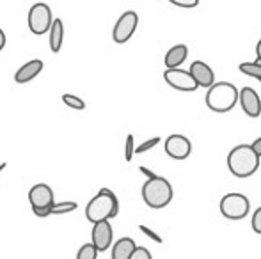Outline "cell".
Instances as JSON below:
<instances>
[{"label":"cell","mask_w":261,"mask_h":259,"mask_svg":"<svg viewBox=\"0 0 261 259\" xmlns=\"http://www.w3.org/2000/svg\"><path fill=\"white\" fill-rule=\"evenodd\" d=\"M259 160L251 144H238L227 155V167L233 176L251 178L259 169Z\"/></svg>","instance_id":"obj_1"},{"label":"cell","mask_w":261,"mask_h":259,"mask_svg":"<svg viewBox=\"0 0 261 259\" xmlns=\"http://www.w3.org/2000/svg\"><path fill=\"white\" fill-rule=\"evenodd\" d=\"M119 213V200L110 188H101L93 199L87 203L86 217L89 222H101L116 218Z\"/></svg>","instance_id":"obj_2"},{"label":"cell","mask_w":261,"mask_h":259,"mask_svg":"<svg viewBox=\"0 0 261 259\" xmlns=\"http://www.w3.org/2000/svg\"><path fill=\"white\" fill-rule=\"evenodd\" d=\"M206 107L217 114L233 110L238 103V89L231 82H215L206 91Z\"/></svg>","instance_id":"obj_3"},{"label":"cell","mask_w":261,"mask_h":259,"mask_svg":"<svg viewBox=\"0 0 261 259\" xmlns=\"http://www.w3.org/2000/svg\"><path fill=\"white\" fill-rule=\"evenodd\" d=\"M172 185L165 178L155 176L142 185V199L153 210H162L172 200Z\"/></svg>","instance_id":"obj_4"},{"label":"cell","mask_w":261,"mask_h":259,"mask_svg":"<svg viewBox=\"0 0 261 259\" xmlns=\"http://www.w3.org/2000/svg\"><path fill=\"white\" fill-rule=\"evenodd\" d=\"M219 210L222 213V217L229 218V220H242V218H245L249 215L251 203H249L247 195L231 192V194H226L220 199Z\"/></svg>","instance_id":"obj_5"},{"label":"cell","mask_w":261,"mask_h":259,"mask_svg":"<svg viewBox=\"0 0 261 259\" xmlns=\"http://www.w3.org/2000/svg\"><path fill=\"white\" fill-rule=\"evenodd\" d=\"M52 21H54V14L48 4L38 2L29 9L27 23L32 34H36V36L46 34V32L50 31V27H52Z\"/></svg>","instance_id":"obj_6"},{"label":"cell","mask_w":261,"mask_h":259,"mask_svg":"<svg viewBox=\"0 0 261 259\" xmlns=\"http://www.w3.org/2000/svg\"><path fill=\"white\" fill-rule=\"evenodd\" d=\"M139 25V14L135 11H126L119 16V20L116 21L112 31V39L117 45H124L126 41H130V38L135 34Z\"/></svg>","instance_id":"obj_7"},{"label":"cell","mask_w":261,"mask_h":259,"mask_svg":"<svg viewBox=\"0 0 261 259\" xmlns=\"http://www.w3.org/2000/svg\"><path fill=\"white\" fill-rule=\"evenodd\" d=\"M164 80L176 91H181V93H192L197 89V83L194 82L192 75L185 69L179 68H171L164 71Z\"/></svg>","instance_id":"obj_8"},{"label":"cell","mask_w":261,"mask_h":259,"mask_svg":"<svg viewBox=\"0 0 261 259\" xmlns=\"http://www.w3.org/2000/svg\"><path fill=\"white\" fill-rule=\"evenodd\" d=\"M167 156H171L172 160H187L192 153V144L185 135L179 133H172L165 138V146H164Z\"/></svg>","instance_id":"obj_9"},{"label":"cell","mask_w":261,"mask_h":259,"mask_svg":"<svg viewBox=\"0 0 261 259\" xmlns=\"http://www.w3.org/2000/svg\"><path fill=\"white\" fill-rule=\"evenodd\" d=\"M114 242V229L110 225V220L94 222L93 231H91V243L96 247L98 252H105L112 247Z\"/></svg>","instance_id":"obj_10"},{"label":"cell","mask_w":261,"mask_h":259,"mask_svg":"<svg viewBox=\"0 0 261 259\" xmlns=\"http://www.w3.org/2000/svg\"><path fill=\"white\" fill-rule=\"evenodd\" d=\"M29 203L32 210H52L55 199L54 190L45 183H38L29 190Z\"/></svg>","instance_id":"obj_11"},{"label":"cell","mask_w":261,"mask_h":259,"mask_svg":"<svg viewBox=\"0 0 261 259\" xmlns=\"http://www.w3.org/2000/svg\"><path fill=\"white\" fill-rule=\"evenodd\" d=\"M238 103H240L242 110L249 116V118L256 119L261 116V100L259 94L256 93L252 87H244L238 91Z\"/></svg>","instance_id":"obj_12"},{"label":"cell","mask_w":261,"mask_h":259,"mask_svg":"<svg viewBox=\"0 0 261 259\" xmlns=\"http://www.w3.org/2000/svg\"><path fill=\"white\" fill-rule=\"evenodd\" d=\"M189 73L192 75V78H194V82L197 83V87L208 89L210 85L215 83V73H213V69L210 68L206 63H203V61H196V63L190 64Z\"/></svg>","instance_id":"obj_13"},{"label":"cell","mask_w":261,"mask_h":259,"mask_svg":"<svg viewBox=\"0 0 261 259\" xmlns=\"http://www.w3.org/2000/svg\"><path fill=\"white\" fill-rule=\"evenodd\" d=\"M43 66H45V64H43L41 59L29 61V63H25L16 73H14V82H16V83L31 82V80H34L36 76H38L39 73L43 71Z\"/></svg>","instance_id":"obj_14"},{"label":"cell","mask_w":261,"mask_h":259,"mask_svg":"<svg viewBox=\"0 0 261 259\" xmlns=\"http://www.w3.org/2000/svg\"><path fill=\"white\" fill-rule=\"evenodd\" d=\"M187 57H189V48H187V45H174L167 53H165L164 64L167 69L179 68V66L187 61Z\"/></svg>","instance_id":"obj_15"},{"label":"cell","mask_w":261,"mask_h":259,"mask_svg":"<svg viewBox=\"0 0 261 259\" xmlns=\"http://www.w3.org/2000/svg\"><path fill=\"white\" fill-rule=\"evenodd\" d=\"M50 50L54 53H59L62 48V41H64V23L61 18H54L52 27H50Z\"/></svg>","instance_id":"obj_16"},{"label":"cell","mask_w":261,"mask_h":259,"mask_svg":"<svg viewBox=\"0 0 261 259\" xmlns=\"http://www.w3.org/2000/svg\"><path fill=\"white\" fill-rule=\"evenodd\" d=\"M135 247L137 245L132 238H119L112 243V259H130Z\"/></svg>","instance_id":"obj_17"},{"label":"cell","mask_w":261,"mask_h":259,"mask_svg":"<svg viewBox=\"0 0 261 259\" xmlns=\"http://www.w3.org/2000/svg\"><path fill=\"white\" fill-rule=\"evenodd\" d=\"M238 69H240L244 75L251 76V78H256L258 82H261V63H242L238 66Z\"/></svg>","instance_id":"obj_18"},{"label":"cell","mask_w":261,"mask_h":259,"mask_svg":"<svg viewBox=\"0 0 261 259\" xmlns=\"http://www.w3.org/2000/svg\"><path fill=\"white\" fill-rule=\"evenodd\" d=\"M79 208V204L73 203V200H64V203H54L52 210H50V215H66L71 213Z\"/></svg>","instance_id":"obj_19"},{"label":"cell","mask_w":261,"mask_h":259,"mask_svg":"<svg viewBox=\"0 0 261 259\" xmlns=\"http://www.w3.org/2000/svg\"><path fill=\"white\" fill-rule=\"evenodd\" d=\"M98 257V250L93 243H84L82 247L76 252V259H96Z\"/></svg>","instance_id":"obj_20"},{"label":"cell","mask_w":261,"mask_h":259,"mask_svg":"<svg viewBox=\"0 0 261 259\" xmlns=\"http://www.w3.org/2000/svg\"><path fill=\"white\" fill-rule=\"evenodd\" d=\"M62 101H64V105H68L69 108H73V110H84V108H86V101L79 96H73V94H64Z\"/></svg>","instance_id":"obj_21"},{"label":"cell","mask_w":261,"mask_h":259,"mask_svg":"<svg viewBox=\"0 0 261 259\" xmlns=\"http://www.w3.org/2000/svg\"><path fill=\"white\" fill-rule=\"evenodd\" d=\"M158 144H160V137L149 138V140L142 142L141 146H135V155H142V153L149 151V149H153V148H155V146H158Z\"/></svg>","instance_id":"obj_22"},{"label":"cell","mask_w":261,"mask_h":259,"mask_svg":"<svg viewBox=\"0 0 261 259\" xmlns=\"http://www.w3.org/2000/svg\"><path fill=\"white\" fill-rule=\"evenodd\" d=\"M135 155V140H134V135H128L126 142H124V160L126 162H132Z\"/></svg>","instance_id":"obj_23"},{"label":"cell","mask_w":261,"mask_h":259,"mask_svg":"<svg viewBox=\"0 0 261 259\" xmlns=\"http://www.w3.org/2000/svg\"><path fill=\"white\" fill-rule=\"evenodd\" d=\"M251 225H252V231H254L256 235H261V206L252 213Z\"/></svg>","instance_id":"obj_24"},{"label":"cell","mask_w":261,"mask_h":259,"mask_svg":"<svg viewBox=\"0 0 261 259\" xmlns=\"http://www.w3.org/2000/svg\"><path fill=\"white\" fill-rule=\"evenodd\" d=\"M130 259H153V256L146 247H135V250L132 252Z\"/></svg>","instance_id":"obj_25"},{"label":"cell","mask_w":261,"mask_h":259,"mask_svg":"<svg viewBox=\"0 0 261 259\" xmlns=\"http://www.w3.org/2000/svg\"><path fill=\"white\" fill-rule=\"evenodd\" d=\"M169 2L178 7H183V9H194V7L199 6V0H169Z\"/></svg>","instance_id":"obj_26"},{"label":"cell","mask_w":261,"mask_h":259,"mask_svg":"<svg viewBox=\"0 0 261 259\" xmlns=\"http://www.w3.org/2000/svg\"><path fill=\"white\" fill-rule=\"evenodd\" d=\"M139 229H141L142 233H144L146 236H148V238H151L153 242H156V243H162L164 242V240H162V236H158L155 231H153V229H149L148 225H139Z\"/></svg>","instance_id":"obj_27"},{"label":"cell","mask_w":261,"mask_h":259,"mask_svg":"<svg viewBox=\"0 0 261 259\" xmlns=\"http://www.w3.org/2000/svg\"><path fill=\"white\" fill-rule=\"evenodd\" d=\"M251 148L254 149V153H256V155H258L259 158H261V137H258L254 142H252V144H251Z\"/></svg>","instance_id":"obj_28"},{"label":"cell","mask_w":261,"mask_h":259,"mask_svg":"<svg viewBox=\"0 0 261 259\" xmlns=\"http://www.w3.org/2000/svg\"><path fill=\"white\" fill-rule=\"evenodd\" d=\"M32 213H34L36 217H39V218L50 217V210H32Z\"/></svg>","instance_id":"obj_29"},{"label":"cell","mask_w":261,"mask_h":259,"mask_svg":"<svg viewBox=\"0 0 261 259\" xmlns=\"http://www.w3.org/2000/svg\"><path fill=\"white\" fill-rule=\"evenodd\" d=\"M139 170H141V172L144 174V176L148 178V180H151V178H155V176H156V174L153 172V170H149L148 167H139Z\"/></svg>","instance_id":"obj_30"},{"label":"cell","mask_w":261,"mask_h":259,"mask_svg":"<svg viewBox=\"0 0 261 259\" xmlns=\"http://www.w3.org/2000/svg\"><path fill=\"white\" fill-rule=\"evenodd\" d=\"M4 46H6V34H4V31L0 28V52L4 50Z\"/></svg>","instance_id":"obj_31"},{"label":"cell","mask_w":261,"mask_h":259,"mask_svg":"<svg viewBox=\"0 0 261 259\" xmlns=\"http://www.w3.org/2000/svg\"><path fill=\"white\" fill-rule=\"evenodd\" d=\"M256 55H258V63H261V39L258 41V45H256Z\"/></svg>","instance_id":"obj_32"},{"label":"cell","mask_w":261,"mask_h":259,"mask_svg":"<svg viewBox=\"0 0 261 259\" xmlns=\"http://www.w3.org/2000/svg\"><path fill=\"white\" fill-rule=\"evenodd\" d=\"M6 167H7V163H2V165H0V172H2V170L6 169Z\"/></svg>","instance_id":"obj_33"}]
</instances>
